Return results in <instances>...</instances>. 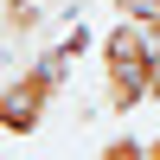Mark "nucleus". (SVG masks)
I'll use <instances>...</instances> for the list:
<instances>
[{
	"label": "nucleus",
	"mask_w": 160,
	"mask_h": 160,
	"mask_svg": "<svg viewBox=\"0 0 160 160\" xmlns=\"http://www.w3.org/2000/svg\"><path fill=\"white\" fill-rule=\"evenodd\" d=\"M102 102L115 115L160 102V19H115L102 32Z\"/></svg>",
	"instance_id": "f257e3e1"
},
{
	"label": "nucleus",
	"mask_w": 160,
	"mask_h": 160,
	"mask_svg": "<svg viewBox=\"0 0 160 160\" xmlns=\"http://www.w3.org/2000/svg\"><path fill=\"white\" fill-rule=\"evenodd\" d=\"M77 51H83V32H71L58 51H45V58L19 64V71L7 77V96H0V128H7L13 141H26L32 128H45V115H51V102H58L64 71L77 64Z\"/></svg>",
	"instance_id": "f03ea898"
},
{
	"label": "nucleus",
	"mask_w": 160,
	"mask_h": 160,
	"mask_svg": "<svg viewBox=\"0 0 160 160\" xmlns=\"http://www.w3.org/2000/svg\"><path fill=\"white\" fill-rule=\"evenodd\" d=\"M38 13H45V0H7V32H13V38H26Z\"/></svg>",
	"instance_id": "7ed1b4c3"
},
{
	"label": "nucleus",
	"mask_w": 160,
	"mask_h": 160,
	"mask_svg": "<svg viewBox=\"0 0 160 160\" xmlns=\"http://www.w3.org/2000/svg\"><path fill=\"white\" fill-rule=\"evenodd\" d=\"M96 160H148V141H135V135H115V141H109Z\"/></svg>",
	"instance_id": "20e7f679"
},
{
	"label": "nucleus",
	"mask_w": 160,
	"mask_h": 160,
	"mask_svg": "<svg viewBox=\"0 0 160 160\" xmlns=\"http://www.w3.org/2000/svg\"><path fill=\"white\" fill-rule=\"evenodd\" d=\"M148 160H160V135H154V141H148Z\"/></svg>",
	"instance_id": "39448f33"
}]
</instances>
